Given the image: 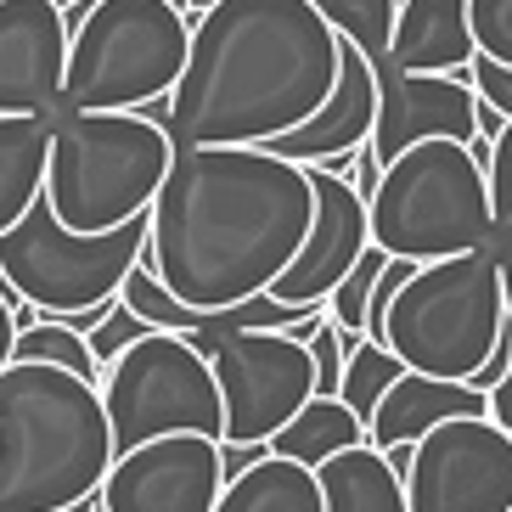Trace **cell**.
I'll use <instances>...</instances> for the list:
<instances>
[{
  "label": "cell",
  "mask_w": 512,
  "mask_h": 512,
  "mask_svg": "<svg viewBox=\"0 0 512 512\" xmlns=\"http://www.w3.org/2000/svg\"><path fill=\"white\" fill-rule=\"evenodd\" d=\"M310 214L316 192L304 164L265 147H175L141 254L181 304L226 310L293 265Z\"/></svg>",
  "instance_id": "6da1fadb"
},
{
  "label": "cell",
  "mask_w": 512,
  "mask_h": 512,
  "mask_svg": "<svg viewBox=\"0 0 512 512\" xmlns=\"http://www.w3.org/2000/svg\"><path fill=\"white\" fill-rule=\"evenodd\" d=\"M338 79V34L310 0H214L192 17L169 91L175 147H265L299 130Z\"/></svg>",
  "instance_id": "7a4b0ae2"
},
{
  "label": "cell",
  "mask_w": 512,
  "mask_h": 512,
  "mask_svg": "<svg viewBox=\"0 0 512 512\" xmlns=\"http://www.w3.org/2000/svg\"><path fill=\"white\" fill-rule=\"evenodd\" d=\"M113 467L96 383L68 366H0V512H68L96 501Z\"/></svg>",
  "instance_id": "3957f363"
},
{
  "label": "cell",
  "mask_w": 512,
  "mask_h": 512,
  "mask_svg": "<svg viewBox=\"0 0 512 512\" xmlns=\"http://www.w3.org/2000/svg\"><path fill=\"white\" fill-rule=\"evenodd\" d=\"M62 17L68 62L51 113H136L175 91L192 34L175 0H74Z\"/></svg>",
  "instance_id": "277c9868"
},
{
  "label": "cell",
  "mask_w": 512,
  "mask_h": 512,
  "mask_svg": "<svg viewBox=\"0 0 512 512\" xmlns=\"http://www.w3.org/2000/svg\"><path fill=\"white\" fill-rule=\"evenodd\" d=\"M46 203L68 231H113L152 209L175 141L141 113H46Z\"/></svg>",
  "instance_id": "5b68a950"
},
{
  "label": "cell",
  "mask_w": 512,
  "mask_h": 512,
  "mask_svg": "<svg viewBox=\"0 0 512 512\" xmlns=\"http://www.w3.org/2000/svg\"><path fill=\"white\" fill-rule=\"evenodd\" d=\"M501 332H507V304H501L496 242H490L473 254L411 265L383 316L377 344H389L406 372L473 383L479 366L496 355Z\"/></svg>",
  "instance_id": "8992f818"
},
{
  "label": "cell",
  "mask_w": 512,
  "mask_h": 512,
  "mask_svg": "<svg viewBox=\"0 0 512 512\" xmlns=\"http://www.w3.org/2000/svg\"><path fill=\"white\" fill-rule=\"evenodd\" d=\"M366 226L383 254L411 265L490 248L496 220H490L484 164L462 141H417L394 164H383L366 197Z\"/></svg>",
  "instance_id": "52a82bcc"
},
{
  "label": "cell",
  "mask_w": 512,
  "mask_h": 512,
  "mask_svg": "<svg viewBox=\"0 0 512 512\" xmlns=\"http://www.w3.org/2000/svg\"><path fill=\"white\" fill-rule=\"evenodd\" d=\"M147 242V214L113 231H68L46 197H34L17 226L0 231V271L23 304L40 316H74L119 299L130 265Z\"/></svg>",
  "instance_id": "ba28073f"
},
{
  "label": "cell",
  "mask_w": 512,
  "mask_h": 512,
  "mask_svg": "<svg viewBox=\"0 0 512 512\" xmlns=\"http://www.w3.org/2000/svg\"><path fill=\"white\" fill-rule=\"evenodd\" d=\"M107 428H113V456L136 451L147 439L164 434H214L226 428L220 411V389H214L209 355L192 349L181 332H158L136 338L130 349H119L96 377Z\"/></svg>",
  "instance_id": "9c48e42d"
},
{
  "label": "cell",
  "mask_w": 512,
  "mask_h": 512,
  "mask_svg": "<svg viewBox=\"0 0 512 512\" xmlns=\"http://www.w3.org/2000/svg\"><path fill=\"white\" fill-rule=\"evenodd\" d=\"M209 372L226 411L220 445H265L316 394L310 349L293 332H237L209 349Z\"/></svg>",
  "instance_id": "30bf717a"
},
{
  "label": "cell",
  "mask_w": 512,
  "mask_h": 512,
  "mask_svg": "<svg viewBox=\"0 0 512 512\" xmlns=\"http://www.w3.org/2000/svg\"><path fill=\"white\" fill-rule=\"evenodd\" d=\"M406 512H512V434L490 417H451L411 445Z\"/></svg>",
  "instance_id": "8fae6325"
},
{
  "label": "cell",
  "mask_w": 512,
  "mask_h": 512,
  "mask_svg": "<svg viewBox=\"0 0 512 512\" xmlns=\"http://www.w3.org/2000/svg\"><path fill=\"white\" fill-rule=\"evenodd\" d=\"M226 484V445L214 434H164L107 467L96 507L102 512H214Z\"/></svg>",
  "instance_id": "7c38bea8"
},
{
  "label": "cell",
  "mask_w": 512,
  "mask_h": 512,
  "mask_svg": "<svg viewBox=\"0 0 512 512\" xmlns=\"http://www.w3.org/2000/svg\"><path fill=\"white\" fill-rule=\"evenodd\" d=\"M310 169V192H316V214H310V231H304L299 254L276 276L265 293L282 304H321L332 287L344 282V271L355 259L366 254V242H372V226H366V197L344 181V175H332L321 164H304Z\"/></svg>",
  "instance_id": "4fadbf2b"
},
{
  "label": "cell",
  "mask_w": 512,
  "mask_h": 512,
  "mask_svg": "<svg viewBox=\"0 0 512 512\" xmlns=\"http://www.w3.org/2000/svg\"><path fill=\"white\" fill-rule=\"evenodd\" d=\"M473 102L479 96L467 91L456 74H377V119H372V152L377 164H394L406 147L417 141H473L479 124H473Z\"/></svg>",
  "instance_id": "5bb4252c"
},
{
  "label": "cell",
  "mask_w": 512,
  "mask_h": 512,
  "mask_svg": "<svg viewBox=\"0 0 512 512\" xmlns=\"http://www.w3.org/2000/svg\"><path fill=\"white\" fill-rule=\"evenodd\" d=\"M68 17L51 0H0V113H51L62 96Z\"/></svg>",
  "instance_id": "9a60e30c"
},
{
  "label": "cell",
  "mask_w": 512,
  "mask_h": 512,
  "mask_svg": "<svg viewBox=\"0 0 512 512\" xmlns=\"http://www.w3.org/2000/svg\"><path fill=\"white\" fill-rule=\"evenodd\" d=\"M372 119H377V74L361 51L338 40V79H332L327 102L287 136L265 141V152L287 158V164H321L338 152H355L372 141Z\"/></svg>",
  "instance_id": "2e32d148"
},
{
  "label": "cell",
  "mask_w": 512,
  "mask_h": 512,
  "mask_svg": "<svg viewBox=\"0 0 512 512\" xmlns=\"http://www.w3.org/2000/svg\"><path fill=\"white\" fill-rule=\"evenodd\" d=\"M451 417H490V394L451 383V377H422V372H400L389 383V394L377 400L372 422H366V439L377 451H411L428 428Z\"/></svg>",
  "instance_id": "e0dca14e"
},
{
  "label": "cell",
  "mask_w": 512,
  "mask_h": 512,
  "mask_svg": "<svg viewBox=\"0 0 512 512\" xmlns=\"http://www.w3.org/2000/svg\"><path fill=\"white\" fill-rule=\"evenodd\" d=\"M479 57L467 0H400L389 34V68L400 74H456Z\"/></svg>",
  "instance_id": "ac0fdd59"
},
{
  "label": "cell",
  "mask_w": 512,
  "mask_h": 512,
  "mask_svg": "<svg viewBox=\"0 0 512 512\" xmlns=\"http://www.w3.org/2000/svg\"><path fill=\"white\" fill-rule=\"evenodd\" d=\"M321 512H406V479L372 439L327 456L316 467Z\"/></svg>",
  "instance_id": "d6986e66"
},
{
  "label": "cell",
  "mask_w": 512,
  "mask_h": 512,
  "mask_svg": "<svg viewBox=\"0 0 512 512\" xmlns=\"http://www.w3.org/2000/svg\"><path fill=\"white\" fill-rule=\"evenodd\" d=\"M214 512H321V484L316 467H299L287 456L259 451L254 462H242L226 473Z\"/></svg>",
  "instance_id": "ffe728a7"
},
{
  "label": "cell",
  "mask_w": 512,
  "mask_h": 512,
  "mask_svg": "<svg viewBox=\"0 0 512 512\" xmlns=\"http://www.w3.org/2000/svg\"><path fill=\"white\" fill-rule=\"evenodd\" d=\"M46 113H0V231L17 226L23 209L46 192Z\"/></svg>",
  "instance_id": "44dd1931"
},
{
  "label": "cell",
  "mask_w": 512,
  "mask_h": 512,
  "mask_svg": "<svg viewBox=\"0 0 512 512\" xmlns=\"http://www.w3.org/2000/svg\"><path fill=\"white\" fill-rule=\"evenodd\" d=\"M366 439V422L338 400V394H310L299 406V417L282 422L271 439H265V451L271 456H287V462L299 467H321L327 456L349 451V445H361Z\"/></svg>",
  "instance_id": "7402d4cb"
},
{
  "label": "cell",
  "mask_w": 512,
  "mask_h": 512,
  "mask_svg": "<svg viewBox=\"0 0 512 512\" xmlns=\"http://www.w3.org/2000/svg\"><path fill=\"white\" fill-rule=\"evenodd\" d=\"M406 372V366L394 361L389 344H377L366 332H344V377H338V400L361 422H372L377 400L389 394V383Z\"/></svg>",
  "instance_id": "603a6c76"
},
{
  "label": "cell",
  "mask_w": 512,
  "mask_h": 512,
  "mask_svg": "<svg viewBox=\"0 0 512 512\" xmlns=\"http://www.w3.org/2000/svg\"><path fill=\"white\" fill-rule=\"evenodd\" d=\"M310 6L327 17V29L338 40H349L372 62V74H389V34H394L400 0H310Z\"/></svg>",
  "instance_id": "cb8c5ba5"
},
{
  "label": "cell",
  "mask_w": 512,
  "mask_h": 512,
  "mask_svg": "<svg viewBox=\"0 0 512 512\" xmlns=\"http://www.w3.org/2000/svg\"><path fill=\"white\" fill-rule=\"evenodd\" d=\"M12 361L68 366V372L85 377V383H96V377H102V366H96V355H91V338H85V332H74L68 321H57V316H40L34 327H17Z\"/></svg>",
  "instance_id": "d4e9b609"
},
{
  "label": "cell",
  "mask_w": 512,
  "mask_h": 512,
  "mask_svg": "<svg viewBox=\"0 0 512 512\" xmlns=\"http://www.w3.org/2000/svg\"><path fill=\"white\" fill-rule=\"evenodd\" d=\"M383 259H389V254H383L377 242H366V254L344 271V282L321 299V304H327V321L338 332H366V299H372V282H377V271H383Z\"/></svg>",
  "instance_id": "484cf974"
},
{
  "label": "cell",
  "mask_w": 512,
  "mask_h": 512,
  "mask_svg": "<svg viewBox=\"0 0 512 512\" xmlns=\"http://www.w3.org/2000/svg\"><path fill=\"white\" fill-rule=\"evenodd\" d=\"M484 186H490V220H496V237H512V119L501 124V136L490 141V158H484Z\"/></svg>",
  "instance_id": "4316f807"
},
{
  "label": "cell",
  "mask_w": 512,
  "mask_h": 512,
  "mask_svg": "<svg viewBox=\"0 0 512 512\" xmlns=\"http://www.w3.org/2000/svg\"><path fill=\"white\" fill-rule=\"evenodd\" d=\"M467 23H473L479 57L512 68V0H467Z\"/></svg>",
  "instance_id": "83f0119b"
},
{
  "label": "cell",
  "mask_w": 512,
  "mask_h": 512,
  "mask_svg": "<svg viewBox=\"0 0 512 512\" xmlns=\"http://www.w3.org/2000/svg\"><path fill=\"white\" fill-rule=\"evenodd\" d=\"M147 332H152V327L136 316V310H130V304H124V299H113V310H107V316L96 321V327L85 332V338H91V355H96V366H107L113 355H119V349H130L136 338H147Z\"/></svg>",
  "instance_id": "f1b7e54d"
},
{
  "label": "cell",
  "mask_w": 512,
  "mask_h": 512,
  "mask_svg": "<svg viewBox=\"0 0 512 512\" xmlns=\"http://www.w3.org/2000/svg\"><path fill=\"white\" fill-rule=\"evenodd\" d=\"M304 349H310V366H316V394H338V377H344V332L321 316L316 327L304 332Z\"/></svg>",
  "instance_id": "f546056e"
},
{
  "label": "cell",
  "mask_w": 512,
  "mask_h": 512,
  "mask_svg": "<svg viewBox=\"0 0 512 512\" xmlns=\"http://www.w3.org/2000/svg\"><path fill=\"white\" fill-rule=\"evenodd\" d=\"M467 79H473V96H479V102H490L501 119H512V68L507 62L473 57L467 62Z\"/></svg>",
  "instance_id": "4dcf8cb0"
},
{
  "label": "cell",
  "mask_w": 512,
  "mask_h": 512,
  "mask_svg": "<svg viewBox=\"0 0 512 512\" xmlns=\"http://www.w3.org/2000/svg\"><path fill=\"white\" fill-rule=\"evenodd\" d=\"M490 422H496L501 434H512V366H507V377H501L496 389H490Z\"/></svg>",
  "instance_id": "1f68e13d"
},
{
  "label": "cell",
  "mask_w": 512,
  "mask_h": 512,
  "mask_svg": "<svg viewBox=\"0 0 512 512\" xmlns=\"http://www.w3.org/2000/svg\"><path fill=\"white\" fill-rule=\"evenodd\" d=\"M496 276H501V304H507V327H512V237L496 242Z\"/></svg>",
  "instance_id": "d6a6232c"
},
{
  "label": "cell",
  "mask_w": 512,
  "mask_h": 512,
  "mask_svg": "<svg viewBox=\"0 0 512 512\" xmlns=\"http://www.w3.org/2000/svg\"><path fill=\"white\" fill-rule=\"evenodd\" d=\"M473 124H479V136H484V141H496L507 119H501V113H496L490 102H473Z\"/></svg>",
  "instance_id": "836d02e7"
},
{
  "label": "cell",
  "mask_w": 512,
  "mask_h": 512,
  "mask_svg": "<svg viewBox=\"0 0 512 512\" xmlns=\"http://www.w3.org/2000/svg\"><path fill=\"white\" fill-rule=\"evenodd\" d=\"M12 338H17V321H12V304L0 299V366L12 361Z\"/></svg>",
  "instance_id": "e575fe53"
},
{
  "label": "cell",
  "mask_w": 512,
  "mask_h": 512,
  "mask_svg": "<svg viewBox=\"0 0 512 512\" xmlns=\"http://www.w3.org/2000/svg\"><path fill=\"white\" fill-rule=\"evenodd\" d=\"M0 299L12 304V310H17V304H23V299H17V293H12V282H6V271H0Z\"/></svg>",
  "instance_id": "d590c367"
},
{
  "label": "cell",
  "mask_w": 512,
  "mask_h": 512,
  "mask_svg": "<svg viewBox=\"0 0 512 512\" xmlns=\"http://www.w3.org/2000/svg\"><path fill=\"white\" fill-rule=\"evenodd\" d=\"M68 512H96V501H79V507H68Z\"/></svg>",
  "instance_id": "8d00e7d4"
},
{
  "label": "cell",
  "mask_w": 512,
  "mask_h": 512,
  "mask_svg": "<svg viewBox=\"0 0 512 512\" xmlns=\"http://www.w3.org/2000/svg\"><path fill=\"white\" fill-rule=\"evenodd\" d=\"M51 6H62V12H68V6H74V0H51Z\"/></svg>",
  "instance_id": "74e56055"
}]
</instances>
